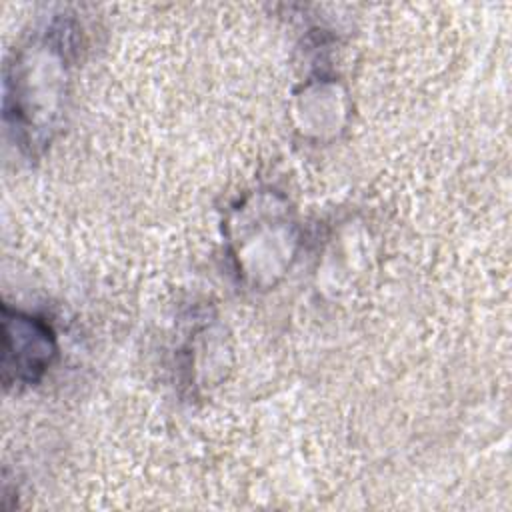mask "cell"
<instances>
[{
	"mask_svg": "<svg viewBox=\"0 0 512 512\" xmlns=\"http://www.w3.org/2000/svg\"><path fill=\"white\" fill-rule=\"evenodd\" d=\"M54 356V340L50 330L36 318L4 310V380L18 382L36 380Z\"/></svg>",
	"mask_w": 512,
	"mask_h": 512,
	"instance_id": "obj_1",
	"label": "cell"
}]
</instances>
